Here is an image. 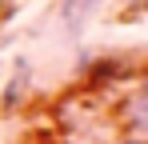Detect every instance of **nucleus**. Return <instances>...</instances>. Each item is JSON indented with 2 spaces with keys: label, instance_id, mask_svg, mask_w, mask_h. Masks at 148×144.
Masks as SVG:
<instances>
[{
  "label": "nucleus",
  "instance_id": "nucleus-1",
  "mask_svg": "<svg viewBox=\"0 0 148 144\" xmlns=\"http://www.w3.org/2000/svg\"><path fill=\"white\" fill-rule=\"evenodd\" d=\"M116 120L128 140L148 144V76H136L124 88V96L116 100Z\"/></svg>",
  "mask_w": 148,
  "mask_h": 144
},
{
  "label": "nucleus",
  "instance_id": "nucleus-2",
  "mask_svg": "<svg viewBox=\"0 0 148 144\" xmlns=\"http://www.w3.org/2000/svg\"><path fill=\"white\" fill-rule=\"evenodd\" d=\"M104 0H64L60 4V24L68 28V36H80L84 32V24L96 16V8Z\"/></svg>",
  "mask_w": 148,
  "mask_h": 144
},
{
  "label": "nucleus",
  "instance_id": "nucleus-3",
  "mask_svg": "<svg viewBox=\"0 0 148 144\" xmlns=\"http://www.w3.org/2000/svg\"><path fill=\"white\" fill-rule=\"evenodd\" d=\"M24 80H28V64H24V60H16V80H12V88L4 92V104H8V108H16V104H20V92H24Z\"/></svg>",
  "mask_w": 148,
  "mask_h": 144
},
{
  "label": "nucleus",
  "instance_id": "nucleus-4",
  "mask_svg": "<svg viewBox=\"0 0 148 144\" xmlns=\"http://www.w3.org/2000/svg\"><path fill=\"white\" fill-rule=\"evenodd\" d=\"M124 144H136V140H124Z\"/></svg>",
  "mask_w": 148,
  "mask_h": 144
}]
</instances>
